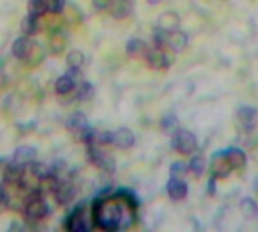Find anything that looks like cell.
Instances as JSON below:
<instances>
[{
  "mask_svg": "<svg viewBox=\"0 0 258 232\" xmlns=\"http://www.w3.org/2000/svg\"><path fill=\"white\" fill-rule=\"evenodd\" d=\"M133 210L135 204L130 196L121 195L115 198H104L94 204L92 219L100 229L116 231L130 225L133 220Z\"/></svg>",
  "mask_w": 258,
  "mask_h": 232,
  "instance_id": "cell-1",
  "label": "cell"
},
{
  "mask_svg": "<svg viewBox=\"0 0 258 232\" xmlns=\"http://www.w3.org/2000/svg\"><path fill=\"white\" fill-rule=\"evenodd\" d=\"M23 210L27 220H41L48 214V205L41 195H30Z\"/></svg>",
  "mask_w": 258,
  "mask_h": 232,
  "instance_id": "cell-2",
  "label": "cell"
},
{
  "mask_svg": "<svg viewBox=\"0 0 258 232\" xmlns=\"http://www.w3.org/2000/svg\"><path fill=\"white\" fill-rule=\"evenodd\" d=\"M172 145L174 148L183 154V156H189L197 149V139L195 136L187 131V130H177L174 133V139H172Z\"/></svg>",
  "mask_w": 258,
  "mask_h": 232,
  "instance_id": "cell-3",
  "label": "cell"
},
{
  "mask_svg": "<svg viewBox=\"0 0 258 232\" xmlns=\"http://www.w3.org/2000/svg\"><path fill=\"white\" fill-rule=\"evenodd\" d=\"M67 229L73 232H86L91 229V223L86 217V211L83 205L74 208V211L67 219Z\"/></svg>",
  "mask_w": 258,
  "mask_h": 232,
  "instance_id": "cell-4",
  "label": "cell"
},
{
  "mask_svg": "<svg viewBox=\"0 0 258 232\" xmlns=\"http://www.w3.org/2000/svg\"><path fill=\"white\" fill-rule=\"evenodd\" d=\"M53 196H54V199H56V202L59 205H63L65 207V205H68L74 199V196H76V187H74V184L71 181L60 180L59 184H57V187H56V190H54V193H53Z\"/></svg>",
  "mask_w": 258,
  "mask_h": 232,
  "instance_id": "cell-5",
  "label": "cell"
},
{
  "mask_svg": "<svg viewBox=\"0 0 258 232\" xmlns=\"http://www.w3.org/2000/svg\"><path fill=\"white\" fill-rule=\"evenodd\" d=\"M233 172V165L227 154H216L212 160V174L213 178H227Z\"/></svg>",
  "mask_w": 258,
  "mask_h": 232,
  "instance_id": "cell-6",
  "label": "cell"
},
{
  "mask_svg": "<svg viewBox=\"0 0 258 232\" xmlns=\"http://www.w3.org/2000/svg\"><path fill=\"white\" fill-rule=\"evenodd\" d=\"M145 60H147L148 66H151L154 69H163V68L169 66V59H168L166 53L163 51V48H160V47L148 48L147 54H145Z\"/></svg>",
  "mask_w": 258,
  "mask_h": 232,
  "instance_id": "cell-7",
  "label": "cell"
},
{
  "mask_svg": "<svg viewBox=\"0 0 258 232\" xmlns=\"http://www.w3.org/2000/svg\"><path fill=\"white\" fill-rule=\"evenodd\" d=\"M33 162H36V149L32 146H20L15 149L14 157H12V163L18 165V166H29Z\"/></svg>",
  "mask_w": 258,
  "mask_h": 232,
  "instance_id": "cell-8",
  "label": "cell"
},
{
  "mask_svg": "<svg viewBox=\"0 0 258 232\" xmlns=\"http://www.w3.org/2000/svg\"><path fill=\"white\" fill-rule=\"evenodd\" d=\"M237 119L240 122V125L245 128V130H254L255 125H257L258 121V112L255 107H251V106H246V107H242L239 109L237 112Z\"/></svg>",
  "mask_w": 258,
  "mask_h": 232,
  "instance_id": "cell-9",
  "label": "cell"
},
{
  "mask_svg": "<svg viewBox=\"0 0 258 232\" xmlns=\"http://www.w3.org/2000/svg\"><path fill=\"white\" fill-rule=\"evenodd\" d=\"M168 195L174 201H181L187 196V184L178 177H172L168 183Z\"/></svg>",
  "mask_w": 258,
  "mask_h": 232,
  "instance_id": "cell-10",
  "label": "cell"
},
{
  "mask_svg": "<svg viewBox=\"0 0 258 232\" xmlns=\"http://www.w3.org/2000/svg\"><path fill=\"white\" fill-rule=\"evenodd\" d=\"M113 145L121 149H128L135 145V134L128 128H119L113 133Z\"/></svg>",
  "mask_w": 258,
  "mask_h": 232,
  "instance_id": "cell-11",
  "label": "cell"
},
{
  "mask_svg": "<svg viewBox=\"0 0 258 232\" xmlns=\"http://www.w3.org/2000/svg\"><path fill=\"white\" fill-rule=\"evenodd\" d=\"M32 44L33 42L26 35L20 36L18 39H15L14 44H12V54H14V57H17L18 60H24L27 57L30 48H32Z\"/></svg>",
  "mask_w": 258,
  "mask_h": 232,
  "instance_id": "cell-12",
  "label": "cell"
},
{
  "mask_svg": "<svg viewBox=\"0 0 258 232\" xmlns=\"http://www.w3.org/2000/svg\"><path fill=\"white\" fill-rule=\"evenodd\" d=\"M157 26L166 32H172L175 29H178L180 26V17L177 12H172V11H168V12H163L159 20H157Z\"/></svg>",
  "mask_w": 258,
  "mask_h": 232,
  "instance_id": "cell-13",
  "label": "cell"
},
{
  "mask_svg": "<svg viewBox=\"0 0 258 232\" xmlns=\"http://www.w3.org/2000/svg\"><path fill=\"white\" fill-rule=\"evenodd\" d=\"M166 45L172 51H177V53L183 51L186 48V45H187V36H186V33H183L178 29L169 32V35H168V44Z\"/></svg>",
  "mask_w": 258,
  "mask_h": 232,
  "instance_id": "cell-14",
  "label": "cell"
},
{
  "mask_svg": "<svg viewBox=\"0 0 258 232\" xmlns=\"http://www.w3.org/2000/svg\"><path fill=\"white\" fill-rule=\"evenodd\" d=\"M67 47V36L60 30H54L48 39V50L53 56L60 54Z\"/></svg>",
  "mask_w": 258,
  "mask_h": 232,
  "instance_id": "cell-15",
  "label": "cell"
},
{
  "mask_svg": "<svg viewBox=\"0 0 258 232\" xmlns=\"http://www.w3.org/2000/svg\"><path fill=\"white\" fill-rule=\"evenodd\" d=\"M67 128L70 131L79 134L80 131H83L85 128H88V118L82 112H76V113H73L67 119Z\"/></svg>",
  "mask_w": 258,
  "mask_h": 232,
  "instance_id": "cell-16",
  "label": "cell"
},
{
  "mask_svg": "<svg viewBox=\"0 0 258 232\" xmlns=\"http://www.w3.org/2000/svg\"><path fill=\"white\" fill-rule=\"evenodd\" d=\"M110 14L116 20H122L130 15L132 12V3L130 0H113L110 5Z\"/></svg>",
  "mask_w": 258,
  "mask_h": 232,
  "instance_id": "cell-17",
  "label": "cell"
},
{
  "mask_svg": "<svg viewBox=\"0 0 258 232\" xmlns=\"http://www.w3.org/2000/svg\"><path fill=\"white\" fill-rule=\"evenodd\" d=\"M147 44L142 41V39H138V38H133L127 42V54L130 57H135V59H141V57H145L147 54Z\"/></svg>",
  "mask_w": 258,
  "mask_h": 232,
  "instance_id": "cell-18",
  "label": "cell"
},
{
  "mask_svg": "<svg viewBox=\"0 0 258 232\" xmlns=\"http://www.w3.org/2000/svg\"><path fill=\"white\" fill-rule=\"evenodd\" d=\"M39 30H41L39 17H33V15H30V14H29L27 17H24V20L21 21V32H23L26 36L36 35Z\"/></svg>",
  "mask_w": 258,
  "mask_h": 232,
  "instance_id": "cell-19",
  "label": "cell"
},
{
  "mask_svg": "<svg viewBox=\"0 0 258 232\" xmlns=\"http://www.w3.org/2000/svg\"><path fill=\"white\" fill-rule=\"evenodd\" d=\"M44 57H45L44 48L39 44H32V48H30V51H29V54H27V57L24 60L30 66H38L44 60Z\"/></svg>",
  "mask_w": 258,
  "mask_h": 232,
  "instance_id": "cell-20",
  "label": "cell"
},
{
  "mask_svg": "<svg viewBox=\"0 0 258 232\" xmlns=\"http://www.w3.org/2000/svg\"><path fill=\"white\" fill-rule=\"evenodd\" d=\"M225 154L230 159V162L233 165V169H242L246 165V156H245V152L242 149L233 148V149L227 151Z\"/></svg>",
  "mask_w": 258,
  "mask_h": 232,
  "instance_id": "cell-21",
  "label": "cell"
},
{
  "mask_svg": "<svg viewBox=\"0 0 258 232\" xmlns=\"http://www.w3.org/2000/svg\"><path fill=\"white\" fill-rule=\"evenodd\" d=\"M24 174V168L18 166L15 163L6 165V183H20Z\"/></svg>",
  "mask_w": 258,
  "mask_h": 232,
  "instance_id": "cell-22",
  "label": "cell"
},
{
  "mask_svg": "<svg viewBox=\"0 0 258 232\" xmlns=\"http://www.w3.org/2000/svg\"><path fill=\"white\" fill-rule=\"evenodd\" d=\"M74 86H76V83L65 74V75H62V77H59L57 80H56V83H54V89H56V92L59 94V95H67V94H70L73 89H74Z\"/></svg>",
  "mask_w": 258,
  "mask_h": 232,
  "instance_id": "cell-23",
  "label": "cell"
},
{
  "mask_svg": "<svg viewBox=\"0 0 258 232\" xmlns=\"http://www.w3.org/2000/svg\"><path fill=\"white\" fill-rule=\"evenodd\" d=\"M27 12L33 17H44L47 12V0H29Z\"/></svg>",
  "mask_w": 258,
  "mask_h": 232,
  "instance_id": "cell-24",
  "label": "cell"
},
{
  "mask_svg": "<svg viewBox=\"0 0 258 232\" xmlns=\"http://www.w3.org/2000/svg\"><path fill=\"white\" fill-rule=\"evenodd\" d=\"M92 95H94V86L89 82H82L77 86V91H76L74 98L77 101H88Z\"/></svg>",
  "mask_w": 258,
  "mask_h": 232,
  "instance_id": "cell-25",
  "label": "cell"
},
{
  "mask_svg": "<svg viewBox=\"0 0 258 232\" xmlns=\"http://www.w3.org/2000/svg\"><path fill=\"white\" fill-rule=\"evenodd\" d=\"M240 211H242V214L246 219H254V217H257L258 214L257 204L252 199H249V198L248 199H243L240 202Z\"/></svg>",
  "mask_w": 258,
  "mask_h": 232,
  "instance_id": "cell-26",
  "label": "cell"
},
{
  "mask_svg": "<svg viewBox=\"0 0 258 232\" xmlns=\"http://www.w3.org/2000/svg\"><path fill=\"white\" fill-rule=\"evenodd\" d=\"M67 63L70 68H82L85 63V56L80 50H71L67 54Z\"/></svg>",
  "mask_w": 258,
  "mask_h": 232,
  "instance_id": "cell-27",
  "label": "cell"
},
{
  "mask_svg": "<svg viewBox=\"0 0 258 232\" xmlns=\"http://www.w3.org/2000/svg\"><path fill=\"white\" fill-rule=\"evenodd\" d=\"M189 169L190 172L195 175V177H201L203 172L206 171V160L203 156H197L190 160V165H189Z\"/></svg>",
  "mask_w": 258,
  "mask_h": 232,
  "instance_id": "cell-28",
  "label": "cell"
},
{
  "mask_svg": "<svg viewBox=\"0 0 258 232\" xmlns=\"http://www.w3.org/2000/svg\"><path fill=\"white\" fill-rule=\"evenodd\" d=\"M162 130L168 134H174L177 130H178V119L174 116V115H169L166 116L163 121H162Z\"/></svg>",
  "mask_w": 258,
  "mask_h": 232,
  "instance_id": "cell-29",
  "label": "cell"
},
{
  "mask_svg": "<svg viewBox=\"0 0 258 232\" xmlns=\"http://www.w3.org/2000/svg\"><path fill=\"white\" fill-rule=\"evenodd\" d=\"M65 6V0H47V11L51 14H62Z\"/></svg>",
  "mask_w": 258,
  "mask_h": 232,
  "instance_id": "cell-30",
  "label": "cell"
},
{
  "mask_svg": "<svg viewBox=\"0 0 258 232\" xmlns=\"http://www.w3.org/2000/svg\"><path fill=\"white\" fill-rule=\"evenodd\" d=\"M168 35H169V32H166V30H163V29H157L156 30V33H154V42H156V47H160V48H163L166 44H168Z\"/></svg>",
  "mask_w": 258,
  "mask_h": 232,
  "instance_id": "cell-31",
  "label": "cell"
},
{
  "mask_svg": "<svg viewBox=\"0 0 258 232\" xmlns=\"http://www.w3.org/2000/svg\"><path fill=\"white\" fill-rule=\"evenodd\" d=\"M62 24V18L59 14H51L47 15V27L50 29H54V30H59V26Z\"/></svg>",
  "mask_w": 258,
  "mask_h": 232,
  "instance_id": "cell-32",
  "label": "cell"
},
{
  "mask_svg": "<svg viewBox=\"0 0 258 232\" xmlns=\"http://www.w3.org/2000/svg\"><path fill=\"white\" fill-rule=\"evenodd\" d=\"M80 12L76 6H70L68 11H67V20L71 21V23H79L80 21Z\"/></svg>",
  "mask_w": 258,
  "mask_h": 232,
  "instance_id": "cell-33",
  "label": "cell"
},
{
  "mask_svg": "<svg viewBox=\"0 0 258 232\" xmlns=\"http://www.w3.org/2000/svg\"><path fill=\"white\" fill-rule=\"evenodd\" d=\"M67 75L76 83V85H79V83H82L83 82V77H82V72H80V68H70L68 71H67Z\"/></svg>",
  "mask_w": 258,
  "mask_h": 232,
  "instance_id": "cell-34",
  "label": "cell"
},
{
  "mask_svg": "<svg viewBox=\"0 0 258 232\" xmlns=\"http://www.w3.org/2000/svg\"><path fill=\"white\" fill-rule=\"evenodd\" d=\"M98 143L100 145H110L113 143V133L112 131H103L98 134Z\"/></svg>",
  "mask_w": 258,
  "mask_h": 232,
  "instance_id": "cell-35",
  "label": "cell"
},
{
  "mask_svg": "<svg viewBox=\"0 0 258 232\" xmlns=\"http://www.w3.org/2000/svg\"><path fill=\"white\" fill-rule=\"evenodd\" d=\"M113 0H92V5L97 11H104L109 9Z\"/></svg>",
  "mask_w": 258,
  "mask_h": 232,
  "instance_id": "cell-36",
  "label": "cell"
},
{
  "mask_svg": "<svg viewBox=\"0 0 258 232\" xmlns=\"http://www.w3.org/2000/svg\"><path fill=\"white\" fill-rule=\"evenodd\" d=\"M8 207V196L3 187H0V211Z\"/></svg>",
  "mask_w": 258,
  "mask_h": 232,
  "instance_id": "cell-37",
  "label": "cell"
},
{
  "mask_svg": "<svg viewBox=\"0 0 258 232\" xmlns=\"http://www.w3.org/2000/svg\"><path fill=\"white\" fill-rule=\"evenodd\" d=\"M6 184V165L3 166V163H0V187H3Z\"/></svg>",
  "mask_w": 258,
  "mask_h": 232,
  "instance_id": "cell-38",
  "label": "cell"
},
{
  "mask_svg": "<svg viewBox=\"0 0 258 232\" xmlns=\"http://www.w3.org/2000/svg\"><path fill=\"white\" fill-rule=\"evenodd\" d=\"M5 83H6V77H5V74H2V72H0V88H3V86H5Z\"/></svg>",
  "mask_w": 258,
  "mask_h": 232,
  "instance_id": "cell-39",
  "label": "cell"
},
{
  "mask_svg": "<svg viewBox=\"0 0 258 232\" xmlns=\"http://www.w3.org/2000/svg\"><path fill=\"white\" fill-rule=\"evenodd\" d=\"M148 2H150L151 5H157V3H159L160 0H148Z\"/></svg>",
  "mask_w": 258,
  "mask_h": 232,
  "instance_id": "cell-40",
  "label": "cell"
},
{
  "mask_svg": "<svg viewBox=\"0 0 258 232\" xmlns=\"http://www.w3.org/2000/svg\"><path fill=\"white\" fill-rule=\"evenodd\" d=\"M0 163H2V160H0Z\"/></svg>",
  "mask_w": 258,
  "mask_h": 232,
  "instance_id": "cell-41",
  "label": "cell"
}]
</instances>
